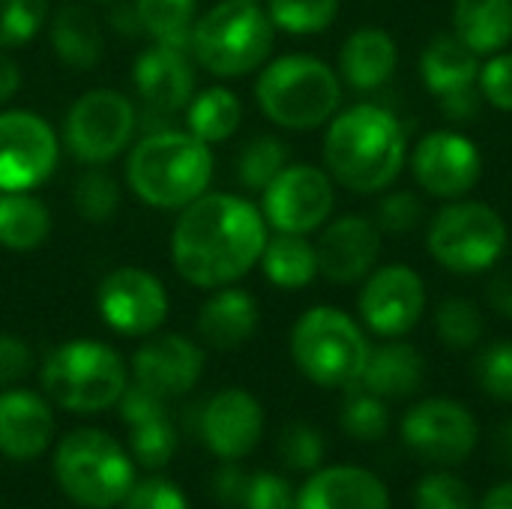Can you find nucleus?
<instances>
[{
    "label": "nucleus",
    "instance_id": "obj_1",
    "mask_svg": "<svg viewBox=\"0 0 512 509\" xmlns=\"http://www.w3.org/2000/svg\"><path fill=\"white\" fill-rule=\"evenodd\" d=\"M267 240V219L252 201L228 192H204L174 222L171 261L186 282L225 288L261 261Z\"/></svg>",
    "mask_w": 512,
    "mask_h": 509
},
{
    "label": "nucleus",
    "instance_id": "obj_2",
    "mask_svg": "<svg viewBox=\"0 0 512 509\" xmlns=\"http://www.w3.org/2000/svg\"><path fill=\"white\" fill-rule=\"evenodd\" d=\"M408 138L399 117L372 102L336 114L324 135L327 174L357 195L384 192L405 165Z\"/></svg>",
    "mask_w": 512,
    "mask_h": 509
},
{
    "label": "nucleus",
    "instance_id": "obj_3",
    "mask_svg": "<svg viewBox=\"0 0 512 509\" xmlns=\"http://www.w3.org/2000/svg\"><path fill=\"white\" fill-rule=\"evenodd\" d=\"M213 177L210 144L189 129H153L126 159L129 189L156 210H183L207 192Z\"/></svg>",
    "mask_w": 512,
    "mask_h": 509
},
{
    "label": "nucleus",
    "instance_id": "obj_4",
    "mask_svg": "<svg viewBox=\"0 0 512 509\" xmlns=\"http://www.w3.org/2000/svg\"><path fill=\"white\" fill-rule=\"evenodd\" d=\"M255 99L276 126L306 132L333 120L342 102V81L318 57L285 54L264 66Z\"/></svg>",
    "mask_w": 512,
    "mask_h": 509
},
{
    "label": "nucleus",
    "instance_id": "obj_5",
    "mask_svg": "<svg viewBox=\"0 0 512 509\" xmlns=\"http://www.w3.org/2000/svg\"><path fill=\"white\" fill-rule=\"evenodd\" d=\"M273 36L276 27L255 0H222L192 24L189 51L207 72L240 78L270 57Z\"/></svg>",
    "mask_w": 512,
    "mask_h": 509
},
{
    "label": "nucleus",
    "instance_id": "obj_6",
    "mask_svg": "<svg viewBox=\"0 0 512 509\" xmlns=\"http://www.w3.org/2000/svg\"><path fill=\"white\" fill-rule=\"evenodd\" d=\"M369 342L357 321L333 306H315L291 330V357L318 387L348 390L360 384L369 360Z\"/></svg>",
    "mask_w": 512,
    "mask_h": 509
},
{
    "label": "nucleus",
    "instance_id": "obj_7",
    "mask_svg": "<svg viewBox=\"0 0 512 509\" xmlns=\"http://www.w3.org/2000/svg\"><path fill=\"white\" fill-rule=\"evenodd\" d=\"M42 390L54 405L72 414L108 411L126 390V366L114 348L93 339H75L45 360Z\"/></svg>",
    "mask_w": 512,
    "mask_h": 509
},
{
    "label": "nucleus",
    "instance_id": "obj_8",
    "mask_svg": "<svg viewBox=\"0 0 512 509\" xmlns=\"http://www.w3.org/2000/svg\"><path fill=\"white\" fill-rule=\"evenodd\" d=\"M54 474L66 498L84 509L120 507L135 486L129 456L111 435L96 429H78L60 441Z\"/></svg>",
    "mask_w": 512,
    "mask_h": 509
},
{
    "label": "nucleus",
    "instance_id": "obj_9",
    "mask_svg": "<svg viewBox=\"0 0 512 509\" xmlns=\"http://www.w3.org/2000/svg\"><path fill=\"white\" fill-rule=\"evenodd\" d=\"M432 258L459 276L492 270L507 252V222L483 201H450L426 234Z\"/></svg>",
    "mask_w": 512,
    "mask_h": 509
},
{
    "label": "nucleus",
    "instance_id": "obj_10",
    "mask_svg": "<svg viewBox=\"0 0 512 509\" xmlns=\"http://www.w3.org/2000/svg\"><path fill=\"white\" fill-rule=\"evenodd\" d=\"M135 120V108L123 93L96 87L72 102L63 123V144L75 159L105 165L129 147Z\"/></svg>",
    "mask_w": 512,
    "mask_h": 509
},
{
    "label": "nucleus",
    "instance_id": "obj_11",
    "mask_svg": "<svg viewBox=\"0 0 512 509\" xmlns=\"http://www.w3.org/2000/svg\"><path fill=\"white\" fill-rule=\"evenodd\" d=\"M405 447L429 465H462L480 441L477 417L456 399H423L402 417Z\"/></svg>",
    "mask_w": 512,
    "mask_h": 509
},
{
    "label": "nucleus",
    "instance_id": "obj_12",
    "mask_svg": "<svg viewBox=\"0 0 512 509\" xmlns=\"http://www.w3.org/2000/svg\"><path fill=\"white\" fill-rule=\"evenodd\" d=\"M333 180L315 165H285L264 189L261 213L279 234H309L333 213Z\"/></svg>",
    "mask_w": 512,
    "mask_h": 509
},
{
    "label": "nucleus",
    "instance_id": "obj_13",
    "mask_svg": "<svg viewBox=\"0 0 512 509\" xmlns=\"http://www.w3.org/2000/svg\"><path fill=\"white\" fill-rule=\"evenodd\" d=\"M420 75L429 93L438 96V105L450 120L462 123L480 114V60L456 33H438L423 48Z\"/></svg>",
    "mask_w": 512,
    "mask_h": 509
},
{
    "label": "nucleus",
    "instance_id": "obj_14",
    "mask_svg": "<svg viewBox=\"0 0 512 509\" xmlns=\"http://www.w3.org/2000/svg\"><path fill=\"white\" fill-rule=\"evenodd\" d=\"M57 135L33 111L0 114V189L30 192L57 168Z\"/></svg>",
    "mask_w": 512,
    "mask_h": 509
},
{
    "label": "nucleus",
    "instance_id": "obj_15",
    "mask_svg": "<svg viewBox=\"0 0 512 509\" xmlns=\"http://www.w3.org/2000/svg\"><path fill=\"white\" fill-rule=\"evenodd\" d=\"M102 321L120 336H150L168 315L165 285L141 267H117L96 288Z\"/></svg>",
    "mask_w": 512,
    "mask_h": 509
},
{
    "label": "nucleus",
    "instance_id": "obj_16",
    "mask_svg": "<svg viewBox=\"0 0 512 509\" xmlns=\"http://www.w3.org/2000/svg\"><path fill=\"white\" fill-rule=\"evenodd\" d=\"M411 171L420 189L441 201L465 198L483 174V156L477 144L453 129L429 132L411 153Z\"/></svg>",
    "mask_w": 512,
    "mask_h": 509
},
{
    "label": "nucleus",
    "instance_id": "obj_17",
    "mask_svg": "<svg viewBox=\"0 0 512 509\" xmlns=\"http://www.w3.org/2000/svg\"><path fill=\"white\" fill-rule=\"evenodd\" d=\"M357 306L372 333L399 339L420 324L426 309V285L408 264H387L366 276Z\"/></svg>",
    "mask_w": 512,
    "mask_h": 509
},
{
    "label": "nucleus",
    "instance_id": "obj_18",
    "mask_svg": "<svg viewBox=\"0 0 512 509\" xmlns=\"http://www.w3.org/2000/svg\"><path fill=\"white\" fill-rule=\"evenodd\" d=\"M264 435V411L258 399L240 387L216 393L201 411V438L207 450L225 462L246 459Z\"/></svg>",
    "mask_w": 512,
    "mask_h": 509
},
{
    "label": "nucleus",
    "instance_id": "obj_19",
    "mask_svg": "<svg viewBox=\"0 0 512 509\" xmlns=\"http://www.w3.org/2000/svg\"><path fill=\"white\" fill-rule=\"evenodd\" d=\"M315 252H318V273H324L330 282L336 285L360 282L378 264L381 228L360 213L339 216L324 228Z\"/></svg>",
    "mask_w": 512,
    "mask_h": 509
},
{
    "label": "nucleus",
    "instance_id": "obj_20",
    "mask_svg": "<svg viewBox=\"0 0 512 509\" xmlns=\"http://www.w3.org/2000/svg\"><path fill=\"white\" fill-rule=\"evenodd\" d=\"M201 372H204V351L180 333L147 339L132 357L135 384L159 393L162 399L189 393L198 384Z\"/></svg>",
    "mask_w": 512,
    "mask_h": 509
},
{
    "label": "nucleus",
    "instance_id": "obj_21",
    "mask_svg": "<svg viewBox=\"0 0 512 509\" xmlns=\"http://www.w3.org/2000/svg\"><path fill=\"white\" fill-rule=\"evenodd\" d=\"M189 48L156 42L135 57L132 81L147 108L159 114H174L195 96V69L186 54Z\"/></svg>",
    "mask_w": 512,
    "mask_h": 509
},
{
    "label": "nucleus",
    "instance_id": "obj_22",
    "mask_svg": "<svg viewBox=\"0 0 512 509\" xmlns=\"http://www.w3.org/2000/svg\"><path fill=\"white\" fill-rule=\"evenodd\" d=\"M294 509H390V492L360 465H333L312 471Z\"/></svg>",
    "mask_w": 512,
    "mask_h": 509
},
{
    "label": "nucleus",
    "instance_id": "obj_23",
    "mask_svg": "<svg viewBox=\"0 0 512 509\" xmlns=\"http://www.w3.org/2000/svg\"><path fill=\"white\" fill-rule=\"evenodd\" d=\"M54 435V417L42 396L30 390L0 393V453L18 462L45 453Z\"/></svg>",
    "mask_w": 512,
    "mask_h": 509
},
{
    "label": "nucleus",
    "instance_id": "obj_24",
    "mask_svg": "<svg viewBox=\"0 0 512 509\" xmlns=\"http://www.w3.org/2000/svg\"><path fill=\"white\" fill-rule=\"evenodd\" d=\"M399 63L396 39L384 27L354 30L339 51V75L354 90H378L390 81Z\"/></svg>",
    "mask_w": 512,
    "mask_h": 509
},
{
    "label": "nucleus",
    "instance_id": "obj_25",
    "mask_svg": "<svg viewBox=\"0 0 512 509\" xmlns=\"http://www.w3.org/2000/svg\"><path fill=\"white\" fill-rule=\"evenodd\" d=\"M258 330V303L240 288H219L198 312V333L216 351L246 345Z\"/></svg>",
    "mask_w": 512,
    "mask_h": 509
},
{
    "label": "nucleus",
    "instance_id": "obj_26",
    "mask_svg": "<svg viewBox=\"0 0 512 509\" xmlns=\"http://www.w3.org/2000/svg\"><path fill=\"white\" fill-rule=\"evenodd\" d=\"M426 375V360L423 354L408 345V342H387L369 351L366 369L360 375V387H366L369 393L387 399H408L420 390Z\"/></svg>",
    "mask_w": 512,
    "mask_h": 509
},
{
    "label": "nucleus",
    "instance_id": "obj_27",
    "mask_svg": "<svg viewBox=\"0 0 512 509\" xmlns=\"http://www.w3.org/2000/svg\"><path fill=\"white\" fill-rule=\"evenodd\" d=\"M456 36L477 54H498L512 42V0H456Z\"/></svg>",
    "mask_w": 512,
    "mask_h": 509
},
{
    "label": "nucleus",
    "instance_id": "obj_28",
    "mask_svg": "<svg viewBox=\"0 0 512 509\" xmlns=\"http://www.w3.org/2000/svg\"><path fill=\"white\" fill-rule=\"evenodd\" d=\"M54 54L72 69H90L102 60L105 39L96 15L81 3H63L51 18Z\"/></svg>",
    "mask_w": 512,
    "mask_h": 509
},
{
    "label": "nucleus",
    "instance_id": "obj_29",
    "mask_svg": "<svg viewBox=\"0 0 512 509\" xmlns=\"http://www.w3.org/2000/svg\"><path fill=\"white\" fill-rule=\"evenodd\" d=\"M51 234L48 207L30 192L0 189V246L12 252H33Z\"/></svg>",
    "mask_w": 512,
    "mask_h": 509
},
{
    "label": "nucleus",
    "instance_id": "obj_30",
    "mask_svg": "<svg viewBox=\"0 0 512 509\" xmlns=\"http://www.w3.org/2000/svg\"><path fill=\"white\" fill-rule=\"evenodd\" d=\"M258 264L264 276L285 291L306 288L318 276V252L306 240V234H276L273 240H267Z\"/></svg>",
    "mask_w": 512,
    "mask_h": 509
},
{
    "label": "nucleus",
    "instance_id": "obj_31",
    "mask_svg": "<svg viewBox=\"0 0 512 509\" xmlns=\"http://www.w3.org/2000/svg\"><path fill=\"white\" fill-rule=\"evenodd\" d=\"M243 117V105L228 87H207L186 105V129L204 144L228 141Z\"/></svg>",
    "mask_w": 512,
    "mask_h": 509
},
{
    "label": "nucleus",
    "instance_id": "obj_32",
    "mask_svg": "<svg viewBox=\"0 0 512 509\" xmlns=\"http://www.w3.org/2000/svg\"><path fill=\"white\" fill-rule=\"evenodd\" d=\"M135 18L156 42L189 48L192 24H195V0H138Z\"/></svg>",
    "mask_w": 512,
    "mask_h": 509
},
{
    "label": "nucleus",
    "instance_id": "obj_33",
    "mask_svg": "<svg viewBox=\"0 0 512 509\" xmlns=\"http://www.w3.org/2000/svg\"><path fill=\"white\" fill-rule=\"evenodd\" d=\"M339 426L354 441H381L390 432V408L381 396L354 384L339 408Z\"/></svg>",
    "mask_w": 512,
    "mask_h": 509
},
{
    "label": "nucleus",
    "instance_id": "obj_34",
    "mask_svg": "<svg viewBox=\"0 0 512 509\" xmlns=\"http://www.w3.org/2000/svg\"><path fill=\"white\" fill-rule=\"evenodd\" d=\"M486 321L483 312L474 300L465 297H450L444 303H438L435 309V336L453 348V351H465L474 348L483 339Z\"/></svg>",
    "mask_w": 512,
    "mask_h": 509
},
{
    "label": "nucleus",
    "instance_id": "obj_35",
    "mask_svg": "<svg viewBox=\"0 0 512 509\" xmlns=\"http://www.w3.org/2000/svg\"><path fill=\"white\" fill-rule=\"evenodd\" d=\"M267 15L273 27L291 36H312L336 21L339 0H270Z\"/></svg>",
    "mask_w": 512,
    "mask_h": 509
},
{
    "label": "nucleus",
    "instance_id": "obj_36",
    "mask_svg": "<svg viewBox=\"0 0 512 509\" xmlns=\"http://www.w3.org/2000/svg\"><path fill=\"white\" fill-rule=\"evenodd\" d=\"M285 165H288V144L273 135H261L252 138L237 156V180L252 192H264Z\"/></svg>",
    "mask_w": 512,
    "mask_h": 509
},
{
    "label": "nucleus",
    "instance_id": "obj_37",
    "mask_svg": "<svg viewBox=\"0 0 512 509\" xmlns=\"http://www.w3.org/2000/svg\"><path fill=\"white\" fill-rule=\"evenodd\" d=\"M72 204H75V210H78L81 219L102 225V222L114 219V213L120 207V186H117V180L108 171H102V168L93 165L90 171H84L75 180Z\"/></svg>",
    "mask_w": 512,
    "mask_h": 509
},
{
    "label": "nucleus",
    "instance_id": "obj_38",
    "mask_svg": "<svg viewBox=\"0 0 512 509\" xmlns=\"http://www.w3.org/2000/svg\"><path fill=\"white\" fill-rule=\"evenodd\" d=\"M324 453H327L324 435L303 420L288 423L279 435V459L291 471H300V474L318 471L324 462Z\"/></svg>",
    "mask_w": 512,
    "mask_h": 509
},
{
    "label": "nucleus",
    "instance_id": "obj_39",
    "mask_svg": "<svg viewBox=\"0 0 512 509\" xmlns=\"http://www.w3.org/2000/svg\"><path fill=\"white\" fill-rule=\"evenodd\" d=\"M48 18V0H0V48L30 42Z\"/></svg>",
    "mask_w": 512,
    "mask_h": 509
},
{
    "label": "nucleus",
    "instance_id": "obj_40",
    "mask_svg": "<svg viewBox=\"0 0 512 509\" xmlns=\"http://www.w3.org/2000/svg\"><path fill=\"white\" fill-rule=\"evenodd\" d=\"M411 501L414 509H474V492L462 477L450 471H435L414 486Z\"/></svg>",
    "mask_w": 512,
    "mask_h": 509
},
{
    "label": "nucleus",
    "instance_id": "obj_41",
    "mask_svg": "<svg viewBox=\"0 0 512 509\" xmlns=\"http://www.w3.org/2000/svg\"><path fill=\"white\" fill-rule=\"evenodd\" d=\"M132 429V453L144 468H162L177 453V432L168 423V414L129 426Z\"/></svg>",
    "mask_w": 512,
    "mask_h": 509
},
{
    "label": "nucleus",
    "instance_id": "obj_42",
    "mask_svg": "<svg viewBox=\"0 0 512 509\" xmlns=\"http://www.w3.org/2000/svg\"><path fill=\"white\" fill-rule=\"evenodd\" d=\"M477 384L486 396L498 399V402H507L512 405V342L510 339H501V342H492L489 348L480 351L477 357Z\"/></svg>",
    "mask_w": 512,
    "mask_h": 509
},
{
    "label": "nucleus",
    "instance_id": "obj_43",
    "mask_svg": "<svg viewBox=\"0 0 512 509\" xmlns=\"http://www.w3.org/2000/svg\"><path fill=\"white\" fill-rule=\"evenodd\" d=\"M420 219H423V201L408 189L390 192L378 201L375 225L387 234H408L420 225Z\"/></svg>",
    "mask_w": 512,
    "mask_h": 509
},
{
    "label": "nucleus",
    "instance_id": "obj_44",
    "mask_svg": "<svg viewBox=\"0 0 512 509\" xmlns=\"http://www.w3.org/2000/svg\"><path fill=\"white\" fill-rule=\"evenodd\" d=\"M480 93L501 111H512V51H498L480 66Z\"/></svg>",
    "mask_w": 512,
    "mask_h": 509
},
{
    "label": "nucleus",
    "instance_id": "obj_45",
    "mask_svg": "<svg viewBox=\"0 0 512 509\" xmlns=\"http://www.w3.org/2000/svg\"><path fill=\"white\" fill-rule=\"evenodd\" d=\"M294 489L285 477L276 474H252L240 509H294Z\"/></svg>",
    "mask_w": 512,
    "mask_h": 509
},
{
    "label": "nucleus",
    "instance_id": "obj_46",
    "mask_svg": "<svg viewBox=\"0 0 512 509\" xmlns=\"http://www.w3.org/2000/svg\"><path fill=\"white\" fill-rule=\"evenodd\" d=\"M123 509H189V501L174 483L156 477L132 486L123 498Z\"/></svg>",
    "mask_w": 512,
    "mask_h": 509
},
{
    "label": "nucleus",
    "instance_id": "obj_47",
    "mask_svg": "<svg viewBox=\"0 0 512 509\" xmlns=\"http://www.w3.org/2000/svg\"><path fill=\"white\" fill-rule=\"evenodd\" d=\"M120 414L129 426H138V423H147V420H156L165 414V399L141 384H126L123 396H120Z\"/></svg>",
    "mask_w": 512,
    "mask_h": 509
},
{
    "label": "nucleus",
    "instance_id": "obj_48",
    "mask_svg": "<svg viewBox=\"0 0 512 509\" xmlns=\"http://www.w3.org/2000/svg\"><path fill=\"white\" fill-rule=\"evenodd\" d=\"M33 369V351L24 339L0 333V387H12Z\"/></svg>",
    "mask_w": 512,
    "mask_h": 509
},
{
    "label": "nucleus",
    "instance_id": "obj_49",
    "mask_svg": "<svg viewBox=\"0 0 512 509\" xmlns=\"http://www.w3.org/2000/svg\"><path fill=\"white\" fill-rule=\"evenodd\" d=\"M246 486H249V474H243L237 465H225V468L216 474V480H213L216 498L231 509H240L243 495H246Z\"/></svg>",
    "mask_w": 512,
    "mask_h": 509
},
{
    "label": "nucleus",
    "instance_id": "obj_50",
    "mask_svg": "<svg viewBox=\"0 0 512 509\" xmlns=\"http://www.w3.org/2000/svg\"><path fill=\"white\" fill-rule=\"evenodd\" d=\"M489 306L498 312V315H504V318H510L512 321V267H504V270H498L495 276H492V282H489Z\"/></svg>",
    "mask_w": 512,
    "mask_h": 509
},
{
    "label": "nucleus",
    "instance_id": "obj_51",
    "mask_svg": "<svg viewBox=\"0 0 512 509\" xmlns=\"http://www.w3.org/2000/svg\"><path fill=\"white\" fill-rule=\"evenodd\" d=\"M18 87H21V69H18V63L0 48V105L3 102H9L15 93H18Z\"/></svg>",
    "mask_w": 512,
    "mask_h": 509
},
{
    "label": "nucleus",
    "instance_id": "obj_52",
    "mask_svg": "<svg viewBox=\"0 0 512 509\" xmlns=\"http://www.w3.org/2000/svg\"><path fill=\"white\" fill-rule=\"evenodd\" d=\"M495 456L512 468V417L501 423V429L495 432Z\"/></svg>",
    "mask_w": 512,
    "mask_h": 509
},
{
    "label": "nucleus",
    "instance_id": "obj_53",
    "mask_svg": "<svg viewBox=\"0 0 512 509\" xmlns=\"http://www.w3.org/2000/svg\"><path fill=\"white\" fill-rule=\"evenodd\" d=\"M480 509H512V480L495 486V489H489Z\"/></svg>",
    "mask_w": 512,
    "mask_h": 509
}]
</instances>
